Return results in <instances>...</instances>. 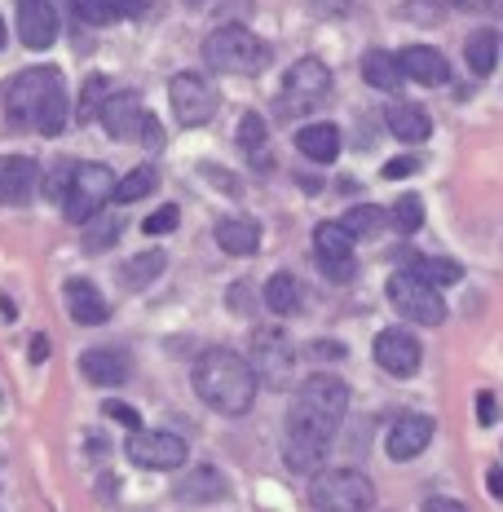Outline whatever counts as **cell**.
<instances>
[{"label":"cell","mask_w":503,"mask_h":512,"mask_svg":"<svg viewBox=\"0 0 503 512\" xmlns=\"http://www.w3.org/2000/svg\"><path fill=\"white\" fill-rule=\"evenodd\" d=\"M371 354H376V362H380L384 376H393V380H411L415 371H420L424 349H420V340H415L411 332H402V327H389V332H380V336H376Z\"/></svg>","instance_id":"13"},{"label":"cell","mask_w":503,"mask_h":512,"mask_svg":"<svg viewBox=\"0 0 503 512\" xmlns=\"http://www.w3.org/2000/svg\"><path fill=\"white\" fill-rule=\"evenodd\" d=\"M45 354H49V340L36 336V340H31V362H45Z\"/></svg>","instance_id":"46"},{"label":"cell","mask_w":503,"mask_h":512,"mask_svg":"<svg viewBox=\"0 0 503 512\" xmlns=\"http://www.w3.org/2000/svg\"><path fill=\"white\" fill-rule=\"evenodd\" d=\"M168 102H173L177 120L186 128L195 124H208L212 115H217V84H212L208 76H199V71H181V76H173V84H168Z\"/></svg>","instance_id":"9"},{"label":"cell","mask_w":503,"mask_h":512,"mask_svg":"<svg viewBox=\"0 0 503 512\" xmlns=\"http://www.w3.org/2000/svg\"><path fill=\"white\" fill-rule=\"evenodd\" d=\"M190 384L217 415H248L256 402V371L234 349H208L190 371Z\"/></svg>","instance_id":"2"},{"label":"cell","mask_w":503,"mask_h":512,"mask_svg":"<svg viewBox=\"0 0 503 512\" xmlns=\"http://www.w3.org/2000/svg\"><path fill=\"white\" fill-rule=\"evenodd\" d=\"M424 512H468L459 499H446V495H433V499H424Z\"/></svg>","instance_id":"44"},{"label":"cell","mask_w":503,"mask_h":512,"mask_svg":"<svg viewBox=\"0 0 503 512\" xmlns=\"http://www.w3.org/2000/svg\"><path fill=\"white\" fill-rule=\"evenodd\" d=\"M415 168H420V159H415V155H402V159H389V164H384V177L398 181V177H411Z\"/></svg>","instance_id":"41"},{"label":"cell","mask_w":503,"mask_h":512,"mask_svg":"<svg viewBox=\"0 0 503 512\" xmlns=\"http://www.w3.org/2000/svg\"><path fill=\"white\" fill-rule=\"evenodd\" d=\"M318 270H323L331 283H349L353 274H358V261H353V256H318Z\"/></svg>","instance_id":"37"},{"label":"cell","mask_w":503,"mask_h":512,"mask_svg":"<svg viewBox=\"0 0 503 512\" xmlns=\"http://www.w3.org/2000/svg\"><path fill=\"white\" fill-rule=\"evenodd\" d=\"M190 5H199V0H190Z\"/></svg>","instance_id":"50"},{"label":"cell","mask_w":503,"mask_h":512,"mask_svg":"<svg viewBox=\"0 0 503 512\" xmlns=\"http://www.w3.org/2000/svg\"><path fill=\"white\" fill-rule=\"evenodd\" d=\"M203 58H208L212 71H226V76H256V71H265V62H270V45H265L256 31L230 23L208 36Z\"/></svg>","instance_id":"3"},{"label":"cell","mask_w":503,"mask_h":512,"mask_svg":"<svg viewBox=\"0 0 503 512\" xmlns=\"http://www.w3.org/2000/svg\"><path fill=\"white\" fill-rule=\"evenodd\" d=\"M265 137H270V128H265V120L256 111H248L239 120V146L243 151H248V159H252V168H270V142H265Z\"/></svg>","instance_id":"27"},{"label":"cell","mask_w":503,"mask_h":512,"mask_svg":"<svg viewBox=\"0 0 503 512\" xmlns=\"http://www.w3.org/2000/svg\"><path fill=\"white\" fill-rule=\"evenodd\" d=\"M151 190H155V168L142 164V168H133L128 177H120V186H115V199H120V204H137V199H146Z\"/></svg>","instance_id":"34"},{"label":"cell","mask_w":503,"mask_h":512,"mask_svg":"<svg viewBox=\"0 0 503 512\" xmlns=\"http://www.w3.org/2000/svg\"><path fill=\"white\" fill-rule=\"evenodd\" d=\"M384 124H389V133L398 137V142H424V137L433 133L428 111L424 106H411V102H393L389 111H384Z\"/></svg>","instance_id":"20"},{"label":"cell","mask_w":503,"mask_h":512,"mask_svg":"<svg viewBox=\"0 0 503 512\" xmlns=\"http://www.w3.org/2000/svg\"><path fill=\"white\" fill-rule=\"evenodd\" d=\"M406 274H415V279L428 283V287H451V283L464 279L459 261H446V256H420V252L406 256Z\"/></svg>","instance_id":"23"},{"label":"cell","mask_w":503,"mask_h":512,"mask_svg":"<svg viewBox=\"0 0 503 512\" xmlns=\"http://www.w3.org/2000/svg\"><path fill=\"white\" fill-rule=\"evenodd\" d=\"M309 5H314L318 9V14H345V9H349V0H309Z\"/></svg>","instance_id":"45"},{"label":"cell","mask_w":503,"mask_h":512,"mask_svg":"<svg viewBox=\"0 0 503 512\" xmlns=\"http://www.w3.org/2000/svg\"><path fill=\"white\" fill-rule=\"evenodd\" d=\"M314 252L318 256H353V234L340 221H323L314 230Z\"/></svg>","instance_id":"33"},{"label":"cell","mask_w":503,"mask_h":512,"mask_svg":"<svg viewBox=\"0 0 503 512\" xmlns=\"http://www.w3.org/2000/svg\"><path fill=\"white\" fill-rule=\"evenodd\" d=\"M464 58H468V67H473V76H490L499 62V36L495 31H473L464 45Z\"/></svg>","instance_id":"30"},{"label":"cell","mask_w":503,"mask_h":512,"mask_svg":"<svg viewBox=\"0 0 503 512\" xmlns=\"http://www.w3.org/2000/svg\"><path fill=\"white\" fill-rule=\"evenodd\" d=\"M389 301H393V309H398L402 318H411V323H420V327H437L446 318L442 292L420 283L415 274H406V270H398L389 279Z\"/></svg>","instance_id":"7"},{"label":"cell","mask_w":503,"mask_h":512,"mask_svg":"<svg viewBox=\"0 0 503 512\" xmlns=\"http://www.w3.org/2000/svg\"><path fill=\"white\" fill-rule=\"evenodd\" d=\"M124 451H128V460H133L137 468H151V473L186 464V442H181L177 433H164V429H137L124 442Z\"/></svg>","instance_id":"11"},{"label":"cell","mask_w":503,"mask_h":512,"mask_svg":"<svg viewBox=\"0 0 503 512\" xmlns=\"http://www.w3.org/2000/svg\"><path fill=\"white\" fill-rule=\"evenodd\" d=\"M389 221H393V226H398L402 234H415V230L424 226V199H420V195H402L398 204L389 208Z\"/></svg>","instance_id":"35"},{"label":"cell","mask_w":503,"mask_h":512,"mask_svg":"<svg viewBox=\"0 0 503 512\" xmlns=\"http://www.w3.org/2000/svg\"><path fill=\"white\" fill-rule=\"evenodd\" d=\"M203 177H212V181H217V190H226V195H239V181H234L230 173H226V168H217V164H203Z\"/></svg>","instance_id":"42"},{"label":"cell","mask_w":503,"mask_h":512,"mask_svg":"<svg viewBox=\"0 0 503 512\" xmlns=\"http://www.w3.org/2000/svg\"><path fill=\"white\" fill-rule=\"evenodd\" d=\"M217 248L230 256H252L261 248V221L256 217H221L217 221Z\"/></svg>","instance_id":"19"},{"label":"cell","mask_w":503,"mask_h":512,"mask_svg":"<svg viewBox=\"0 0 503 512\" xmlns=\"http://www.w3.org/2000/svg\"><path fill=\"white\" fill-rule=\"evenodd\" d=\"M164 274V256L159 252H142V256H128V265H120V283L128 292H142L146 283H155Z\"/></svg>","instance_id":"29"},{"label":"cell","mask_w":503,"mask_h":512,"mask_svg":"<svg viewBox=\"0 0 503 512\" xmlns=\"http://www.w3.org/2000/svg\"><path fill=\"white\" fill-rule=\"evenodd\" d=\"M98 120H102L106 133L120 137V142L142 137L151 151H155V146H164V128H159V120L142 106V98H133V93H115V98H106L102 111H98Z\"/></svg>","instance_id":"5"},{"label":"cell","mask_w":503,"mask_h":512,"mask_svg":"<svg viewBox=\"0 0 503 512\" xmlns=\"http://www.w3.org/2000/svg\"><path fill=\"white\" fill-rule=\"evenodd\" d=\"M80 362H84V380L106 384V389H115V384L128 380V358L120 349H89Z\"/></svg>","instance_id":"21"},{"label":"cell","mask_w":503,"mask_h":512,"mask_svg":"<svg viewBox=\"0 0 503 512\" xmlns=\"http://www.w3.org/2000/svg\"><path fill=\"white\" fill-rule=\"evenodd\" d=\"M115 234H120V221H115V217H102V226L89 230V239H84V243H89V248H106Z\"/></svg>","instance_id":"40"},{"label":"cell","mask_w":503,"mask_h":512,"mask_svg":"<svg viewBox=\"0 0 503 512\" xmlns=\"http://www.w3.org/2000/svg\"><path fill=\"white\" fill-rule=\"evenodd\" d=\"M309 499L318 512H367L376 504V486L358 468H323V473H314Z\"/></svg>","instance_id":"4"},{"label":"cell","mask_w":503,"mask_h":512,"mask_svg":"<svg viewBox=\"0 0 503 512\" xmlns=\"http://www.w3.org/2000/svg\"><path fill=\"white\" fill-rule=\"evenodd\" d=\"M486 486H490V495H503V468H490Z\"/></svg>","instance_id":"47"},{"label":"cell","mask_w":503,"mask_h":512,"mask_svg":"<svg viewBox=\"0 0 503 512\" xmlns=\"http://www.w3.org/2000/svg\"><path fill=\"white\" fill-rule=\"evenodd\" d=\"M362 80H367L371 89H384V93L402 89L406 71H402V62H398V53H389V49H371L367 58H362Z\"/></svg>","instance_id":"22"},{"label":"cell","mask_w":503,"mask_h":512,"mask_svg":"<svg viewBox=\"0 0 503 512\" xmlns=\"http://www.w3.org/2000/svg\"><path fill=\"white\" fill-rule=\"evenodd\" d=\"M67 115H71V102H67V89H53L45 102H40V111H36V120H31V128H36L40 137H58L62 128H67Z\"/></svg>","instance_id":"26"},{"label":"cell","mask_w":503,"mask_h":512,"mask_svg":"<svg viewBox=\"0 0 503 512\" xmlns=\"http://www.w3.org/2000/svg\"><path fill=\"white\" fill-rule=\"evenodd\" d=\"M345 411H349V389L340 376L318 371L296 389V402L287 411V442H283V455L296 473H318L323 468L331 433L340 429Z\"/></svg>","instance_id":"1"},{"label":"cell","mask_w":503,"mask_h":512,"mask_svg":"<svg viewBox=\"0 0 503 512\" xmlns=\"http://www.w3.org/2000/svg\"><path fill=\"white\" fill-rule=\"evenodd\" d=\"M296 146H301V155L314 159V164H331V159L340 155V133H336V124H305L301 133H296Z\"/></svg>","instance_id":"24"},{"label":"cell","mask_w":503,"mask_h":512,"mask_svg":"<svg viewBox=\"0 0 503 512\" xmlns=\"http://www.w3.org/2000/svg\"><path fill=\"white\" fill-rule=\"evenodd\" d=\"M106 415H111V420H120L128 433H137V429H142V415H137L133 407H124V402H106Z\"/></svg>","instance_id":"39"},{"label":"cell","mask_w":503,"mask_h":512,"mask_svg":"<svg viewBox=\"0 0 503 512\" xmlns=\"http://www.w3.org/2000/svg\"><path fill=\"white\" fill-rule=\"evenodd\" d=\"M0 49H5V23H0Z\"/></svg>","instance_id":"49"},{"label":"cell","mask_w":503,"mask_h":512,"mask_svg":"<svg viewBox=\"0 0 503 512\" xmlns=\"http://www.w3.org/2000/svg\"><path fill=\"white\" fill-rule=\"evenodd\" d=\"M18 36L27 49H49L58 36V9L49 0H18Z\"/></svg>","instance_id":"16"},{"label":"cell","mask_w":503,"mask_h":512,"mask_svg":"<svg viewBox=\"0 0 503 512\" xmlns=\"http://www.w3.org/2000/svg\"><path fill=\"white\" fill-rule=\"evenodd\" d=\"M398 62H402L406 80L428 84V89H437V84L451 80V67H446V58H442L437 49H428V45H411V49H402V53H398Z\"/></svg>","instance_id":"18"},{"label":"cell","mask_w":503,"mask_h":512,"mask_svg":"<svg viewBox=\"0 0 503 512\" xmlns=\"http://www.w3.org/2000/svg\"><path fill=\"white\" fill-rule=\"evenodd\" d=\"M261 301L274 309V314H296V309L305 305V296H301V283L292 279V274H274L270 283H265V292H261Z\"/></svg>","instance_id":"28"},{"label":"cell","mask_w":503,"mask_h":512,"mask_svg":"<svg viewBox=\"0 0 503 512\" xmlns=\"http://www.w3.org/2000/svg\"><path fill=\"white\" fill-rule=\"evenodd\" d=\"M115 186H120V177H115L106 164H76V173H71V190H67V217L71 221H89L106 199H115Z\"/></svg>","instance_id":"8"},{"label":"cell","mask_w":503,"mask_h":512,"mask_svg":"<svg viewBox=\"0 0 503 512\" xmlns=\"http://www.w3.org/2000/svg\"><path fill=\"white\" fill-rule=\"evenodd\" d=\"M248 362H252L256 380L283 389L287 376H292V345H287V336L278 332V327H256V332H252V358Z\"/></svg>","instance_id":"12"},{"label":"cell","mask_w":503,"mask_h":512,"mask_svg":"<svg viewBox=\"0 0 503 512\" xmlns=\"http://www.w3.org/2000/svg\"><path fill=\"white\" fill-rule=\"evenodd\" d=\"M384 221H389V212L376 208V204H358L349 208L345 217H340V226H345L353 239H376V234L384 230Z\"/></svg>","instance_id":"31"},{"label":"cell","mask_w":503,"mask_h":512,"mask_svg":"<svg viewBox=\"0 0 503 512\" xmlns=\"http://www.w3.org/2000/svg\"><path fill=\"white\" fill-rule=\"evenodd\" d=\"M455 9H477V5H486V0H451Z\"/></svg>","instance_id":"48"},{"label":"cell","mask_w":503,"mask_h":512,"mask_svg":"<svg viewBox=\"0 0 503 512\" xmlns=\"http://www.w3.org/2000/svg\"><path fill=\"white\" fill-rule=\"evenodd\" d=\"M36 186H40L36 159H27V155H5L0 159V204L23 208L27 199L36 195Z\"/></svg>","instance_id":"14"},{"label":"cell","mask_w":503,"mask_h":512,"mask_svg":"<svg viewBox=\"0 0 503 512\" xmlns=\"http://www.w3.org/2000/svg\"><path fill=\"white\" fill-rule=\"evenodd\" d=\"M62 296H67V314L76 318L80 327H98V323H106V314H111V305L102 301V292L89 279H67Z\"/></svg>","instance_id":"17"},{"label":"cell","mask_w":503,"mask_h":512,"mask_svg":"<svg viewBox=\"0 0 503 512\" xmlns=\"http://www.w3.org/2000/svg\"><path fill=\"white\" fill-rule=\"evenodd\" d=\"M102 102H106V76H89L84 80V93H80V120H93V115L102 111Z\"/></svg>","instance_id":"36"},{"label":"cell","mask_w":503,"mask_h":512,"mask_svg":"<svg viewBox=\"0 0 503 512\" xmlns=\"http://www.w3.org/2000/svg\"><path fill=\"white\" fill-rule=\"evenodd\" d=\"M177 217H181V208L177 204H164L159 212H151V217L142 221V230L146 234H168V230H177Z\"/></svg>","instance_id":"38"},{"label":"cell","mask_w":503,"mask_h":512,"mask_svg":"<svg viewBox=\"0 0 503 512\" xmlns=\"http://www.w3.org/2000/svg\"><path fill=\"white\" fill-rule=\"evenodd\" d=\"M477 420H481V424H495V420H499L495 393H481V398H477Z\"/></svg>","instance_id":"43"},{"label":"cell","mask_w":503,"mask_h":512,"mask_svg":"<svg viewBox=\"0 0 503 512\" xmlns=\"http://www.w3.org/2000/svg\"><path fill=\"white\" fill-rule=\"evenodd\" d=\"M331 93V71L323 58H301L292 62V71L283 76V98H278V111L283 115H305L314 111Z\"/></svg>","instance_id":"6"},{"label":"cell","mask_w":503,"mask_h":512,"mask_svg":"<svg viewBox=\"0 0 503 512\" xmlns=\"http://www.w3.org/2000/svg\"><path fill=\"white\" fill-rule=\"evenodd\" d=\"M71 5H76V14L93 27H111V23H120L124 14H133L128 0H71Z\"/></svg>","instance_id":"32"},{"label":"cell","mask_w":503,"mask_h":512,"mask_svg":"<svg viewBox=\"0 0 503 512\" xmlns=\"http://www.w3.org/2000/svg\"><path fill=\"white\" fill-rule=\"evenodd\" d=\"M226 495V477L217 473V468H195L190 477H181L177 486V499H186V504H212V499Z\"/></svg>","instance_id":"25"},{"label":"cell","mask_w":503,"mask_h":512,"mask_svg":"<svg viewBox=\"0 0 503 512\" xmlns=\"http://www.w3.org/2000/svg\"><path fill=\"white\" fill-rule=\"evenodd\" d=\"M58 84H62L58 67H31V71H23V76H14V84L5 89L9 120H14V124H31V120H36V111H40V102H45Z\"/></svg>","instance_id":"10"},{"label":"cell","mask_w":503,"mask_h":512,"mask_svg":"<svg viewBox=\"0 0 503 512\" xmlns=\"http://www.w3.org/2000/svg\"><path fill=\"white\" fill-rule=\"evenodd\" d=\"M433 442V420L428 415H402V420H393L389 437H384V451H389V460H415V455H424V446Z\"/></svg>","instance_id":"15"}]
</instances>
